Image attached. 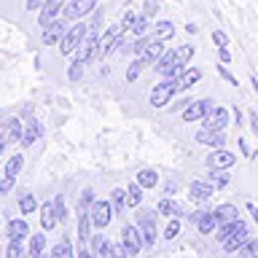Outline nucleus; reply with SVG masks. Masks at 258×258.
Instances as JSON below:
<instances>
[{"instance_id":"45","label":"nucleus","mask_w":258,"mask_h":258,"mask_svg":"<svg viewBox=\"0 0 258 258\" xmlns=\"http://www.w3.org/2000/svg\"><path fill=\"white\" fill-rule=\"evenodd\" d=\"M213 43H215L218 48H226V46H229V35H226L223 30H215V32H213Z\"/></svg>"},{"instance_id":"11","label":"nucleus","mask_w":258,"mask_h":258,"mask_svg":"<svg viewBox=\"0 0 258 258\" xmlns=\"http://www.w3.org/2000/svg\"><path fill=\"white\" fill-rule=\"evenodd\" d=\"M89 213H92V223L94 226H108L110 223V218H113V205L108 199H102V202H94L92 205V210H89Z\"/></svg>"},{"instance_id":"17","label":"nucleus","mask_w":258,"mask_h":258,"mask_svg":"<svg viewBox=\"0 0 258 258\" xmlns=\"http://www.w3.org/2000/svg\"><path fill=\"white\" fill-rule=\"evenodd\" d=\"M64 35V19H54L48 27H43V43L51 46V43H59Z\"/></svg>"},{"instance_id":"39","label":"nucleus","mask_w":258,"mask_h":258,"mask_svg":"<svg viewBox=\"0 0 258 258\" xmlns=\"http://www.w3.org/2000/svg\"><path fill=\"white\" fill-rule=\"evenodd\" d=\"M210 183H213L215 188H223V185L229 183V175L221 172V169H213V172H210Z\"/></svg>"},{"instance_id":"28","label":"nucleus","mask_w":258,"mask_h":258,"mask_svg":"<svg viewBox=\"0 0 258 258\" xmlns=\"http://www.w3.org/2000/svg\"><path fill=\"white\" fill-rule=\"evenodd\" d=\"M197 229H199L202 234H213V231L218 229V218H215L213 210H207V213L202 215V221L197 223Z\"/></svg>"},{"instance_id":"34","label":"nucleus","mask_w":258,"mask_h":258,"mask_svg":"<svg viewBox=\"0 0 258 258\" xmlns=\"http://www.w3.org/2000/svg\"><path fill=\"white\" fill-rule=\"evenodd\" d=\"M172 32H175L172 22H159L156 30H153V38H156V40H167V38H172Z\"/></svg>"},{"instance_id":"54","label":"nucleus","mask_w":258,"mask_h":258,"mask_svg":"<svg viewBox=\"0 0 258 258\" xmlns=\"http://www.w3.org/2000/svg\"><path fill=\"white\" fill-rule=\"evenodd\" d=\"M250 129H253V135H258V113H250Z\"/></svg>"},{"instance_id":"61","label":"nucleus","mask_w":258,"mask_h":258,"mask_svg":"<svg viewBox=\"0 0 258 258\" xmlns=\"http://www.w3.org/2000/svg\"><path fill=\"white\" fill-rule=\"evenodd\" d=\"M255 258H258V255H255Z\"/></svg>"},{"instance_id":"55","label":"nucleus","mask_w":258,"mask_h":258,"mask_svg":"<svg viewBox=\"0 0 258 258\" xmlns=\"http://www.w3.org/2000/svg\"><path fill=\"white\" fill-rule=\"evenodd\" d=\"M43 3H46V0H27V8H30V11H35V8H43Z\"/></svg>"},{"instance_id":"22","label":"nucleus","mask_w":258,"mask_h":258,"mask_svg":"<svg viewBox=\"0 0 258 258\" xmlns=\"http://www.w3.org/2000/svg\"><path fill=\"white\" fill-rule=\"evenodd\" d=\"M161 54H164V46H161V40L153 38L151 43L145 46V51H143V54H137V56H140L145 64H151V62H159V56H161Z\"/></svg>"},{"instance_id":"10","label":"nucleus","mask_w":258,"mask_h":258,"mask_svg":"<svg viewBox=\"0 0 258 258\" xmlns=\"http://www.w3.org/2000/svg\"><path fill=\"white\" fill-rule=\"evenodd\" d=\"M121 242H124V247H126L129 258L137 255V253H140V247H143L140 229H137V226H124V229H121Z\"/></svg>"},{"instance_id":"9","label":"nucleus","mask_w":258,"mask_h":258,"mask_svg":"<svg viewBox=\"0 0 258 258\" xmlns=\"http://www.w3.org/2000/svg\"><path fill=\"white\" fill-rule=\"evenodd\" d=\"M86 35V27L84 24H76V27H70L68 32L62 35V40H59V51L62 54H73L78 48V43H81V38Z\"/></svg>"},{"instance_id":"21","label":"nucleus","mask_w":258,"mask_h":258,"mask_svg":"<svg viewBox=\"0 0 258 258\" xmlns=\"http://www.w3.org/2000/svg\"><path fill=\"white\" fill-rule=\"evenodd\" d=\"M78 237L81 242L92 239V234H89V229H92V213H89V207H78Z\"/></svg>"},{"instance_id":"7","label":"nucleus","mask_w":258,"mask_h":258,"mask_svg":"<svg viewBox=\"0 0 258 258\" xmlns=\"http://www.w3.org/2000/svg\"><path fill=\"white\" fill-rule=\"evenodd\" d=\"M213 108H215V105L210 102V100H194V102H188L183 108L180 116H183V121H188V124H191V121H202Z\"/></svg>"},{"instance_id":"60","label":"nucleus","mask_w":258,"mask_h":258,"mask_svg":"<svg viewBox=\"0 0 258 258\" xmlns=\"http://www.w3.org/2000/svg\"><path fill=\"white\" fill-rule=\"evenodd\" d=\"M250 84H253V89H255V94H258V78H255V76H250Z\"/></svg>"},{"instance_id":"43","label":"nucleus","mask_w":258,"mask_h":258,"mask_svg":"<svg viewBox=\"0 0 258 258\" xmlns=\"http://www.w3.org/2000/svg\"><path fill=\"white\" fill-rule=\"evenodd\" d=\"M194 56V46H180L177 48V59H180V64L185 68V64H188V59Z\"/></svg>"},{"instance_id":"52","label":"nucleus","mask_w":258,"mask_h":258,"mask_svg":"<svg viewBox=\"0 0 258 258\" xmlns=\"http://www.w3.org/2000/svg\"><path fill=\"white\" fill-rule=\"evenodd\" d=\"M159 11V3H153V0H148V3H145V16H153Z\"/></svg>"},{"instance_id":"3","label":"nucleus","mask_w":258,"mask_h":258,"mask_svg":"<svg viewBox=\"0 0 258 258\" xmlns=\"http://www.w3.org/2000/svg\"><path fill=\"white\" fill-rule=\"evenodd\" d=\"M92 245H94V250H97V255H100V258H129L124 242H121V245H113V242H108L102 237V234H94Z\"/></svg>"},{"instance_id":"16","label":"nucleus","mask_w":258,"mask_h":258,"mask_svg":"<svg viewBox=\"0 0 258 258\" xmlns=\"http://www.w3.org/2000/svg\"><path fill=\"white\" fill-rule=\"evenodd\" d=\"M215 194V185L210 183V180H194L191 185H188V197L194 199V202H205V199H210Z\"/></svg>"},{"instance_id":"53","label":"nucleus","mask_w":258,"mask_h":258,"mask_svg":"<svg viewBox=\"0 0 258 258\" xmlns=\"http://www.w3.org/2000/svg\"><path fill=\"white\" fill-rule=\"evenodd\" d=\"M205 213H207V210H194V213L188 215V221H191V223H199V221H202V215H205Z\"/></svg>"},{"instance_id":"44","label":"nucleus","mask_w":258,"mask_h":258,"mask_svg":"<svg viewBox=\"0 0 258 258\" xmlns=\"http://www.w3.org/2000/svg\"><path fill=\"white\" fill-rule=\"evenodd\" d=\"M68 76H70V81H78L81 76H84V62H78V59L73 62L70 70H68Z\"/></svg>"},{"instance_id":"8","label":"nucleus","mask_w":258,"mask_h":258,"mask_svg":"<svg viewBox=\"0 0 258 258\" xmlns=\"http://www.w3.org/2000/svg\"><path fill=\"white\" fill-rule=\"evenodd\" d=\"M89 11H94V0H68L64 6V22H76L81 16H86Z\"/></svg>"},{"instance_id":"13","label":"nucleus","mask_w":258,"mask_h":258,"mask_svg":"<svg viewBox=\"0 0 258 258\" xmlns=\"http://www.w3.org/2000/svg\"><path fill=\"white\" fill-rule=\"evenodd\" d=\"M234 161H237V156H234L231 151H223V148H213V153L207 156V167L210 169H229Z\"/></svg>"},{"instance_id":"2","label":"nucleus","mask_w":258,"mask_h":258,"mask_svg":"<svg viewBox=\"0 0 258 258\" xmlns=\"http://www.w3.org/2000/svg\"><path fill=\"white\" fill-rule=\"evenodd\" d=\"M137 229H140L143 245L148 247L156 245V213L153 210H140L137 213Z\"/></svg>"},{"instance_id":"40","label":"nucleus","mask_w":258,"mask_h":258,"mask_svg":"<svg viewBox=\"0 0 258 258\" xmlns=\"http://www.w3.org/2000/svg\"><path fill=\"white\" fill-rule=\"evenodd\" d=\"M177 234H180V221H177V218H169V223H167V229H164V237L172 242Z\"/></svg>"},{"instance_id":"57","label":"nucleus","mask_w":258,"mask_h":258,"mask_svg":"<svg viewBox=\"0 0 258 258\" xmlns=\"http://www.w3.org/2000/svg\"><path fill=\"white\" fill-rule=\"evenodd\" d=\"M247 210H250V215H253V221H255V226H258V207H255V205H247Z\"/></svg>"},{"instance_id":"41","label":"nucleus","mask_w":258,"mask_h":258,"mask_svg":"<svg viewBox=\"0 0 258 258\" xmlns=\"http://www.w3.org/2000/svg\"><path fill=\"white\" fill-rule=\"evenodd\" d=\"M143 68H145V62L140 59V56H137V59L126 68V81H135L137 76H140V70H143Z\"/></svg>"},{"instance_id":"56","label":"nucleus","mask_w":258,"mask_h":258,"mask_svg":"<svg viewBox=\"0 0 258 258\" xmlns=\"http://www.w3.org/2000/svg\"><path fill=\"white\" fill-rule=\"evenodd\" d=\"M175 191H177V185H175L172 180H169V183L164 185V194H167V197H172V194H175Z\"/></svg>"},{"instance_id":"50","label":"nucleus","mask_w":258,"mask_h":258,"mask_svg":"<svg viewBox=\"0 0 258 258\" xmlns=\"http://www.w3.org/2000/svg\"><path fill=\"white\" fill-rule=\"evenodd\" d=\"M218 73H221V76H223L226 81H229V84H234V86H237V78H234V76H231V73H229V70H226V64H218Z\"/></svg>"},{"instance_id":"26","label":"nucleus","mask_w":258,"mask_h":258,"mask_svg":"<svg viewBox=\"0 0 258 258\" xmlns=\"http://www.w3.org/2000/svg\"><path fill=\"white\" fill-rule=\"evenodd\" d=\"M199 78H202V70L199 68H188V70H183L180 76H177V84H180V89H188V86L197 84Z\"/></svg>"},{"instance_id":"15","label":"nucleus","mask_w":258,"mask_h":258,"mask_svg":"<svg viewBox=\"0 0 258 258\" xmlns=\"http://www.w3.org/2000/svg\"><path fill=\"white\" fill-rule=\"evenodd\" d=\"M62 6H64V0H46L43 8H40V16H38V24H40V27H48V24L56 19V14H59Z\"/></svg>"},{"instance_id":"46","label":"nucleus","mask_w":258,"mask_h":258,"mask_svg":"<svg viewBox=\"0 0 258 258\" xmlns=\"http://www.w3.org/2000/svg\"><path fill=\"white\" fill-rule=\"evenodd\" d=\"M145 30H148V16H137L135 24H132V32H137V35H143Z\"/></svg>"},{"instance_id":"59","label":"nucleus","mask_w":258,"mask_h":258,"mask_svg":"<svg viewBox=\"0 0 258 258\" xmlns=\"http://www.w3.org/2000/svg\"><path fill=\"white\" fill-rule=\"evenodd\" d=\"M6 143H8V137H6V135H0V153L6 151Z\"/></svg>"},{"instance_id":"14","label":"nucleus","mask_w":258,"mask_h":258,"mask_svg":"<svg viewBox=\"0 0 258 258\" xmlns=\"http://www.w3.org/2000/svg\"><path fill=\"white\" fill-rule=\"evenodd\" d=\"M247 237H250V231H247V223H245V221H239L237 231H234L231 237L223 242V250H226V253H237V250H239V247L247 242Z\"/></svg>"},{"instance_id":"48","label":"nucleus","mask_w":258,"mask_h":258,"mask_svg":"<svg viewBox=\"0 0 258 258\" xmlns=\"http://www.w3.org/2000/svg\"><path fill=\"white\" fill-rule=\"evenodd\" d=\"M54 210H56V218H59V221L68 218V210H64V197H56L54 199Z\"/></svg>"},{"instance_id":"24","label":"nucleus","mask_w":258,"mask_h":258,"mask_svg":"<svg viewBox=\"0 0 258 258\" xmlns=\"http://www.w3.org/2000/svg\"><path fill=\"white\" fill-rule=\"evenodd\" d=\"M156 210H159L161 215H169V218H180V215H183V207H180V202H175L172 197L161 199Z\"/></svg>"},{"instance_id":"25","label":"nucleus","mask_w":258,"mask_h":258,"mask_svg":"<svg viewBox=\"0 0 258 258\" xmlns=\"http://www.w3.org/2000/svg\"><path fill=\"white\" fill-rule=\"evenodd\" d=\"M213 213H215V218H218V226H223V223H229V221H237L239 210L234 207V205H218Z\"/></svg>"},{"instance_id":"36","label":"nucleus","mask_w":258,"mask_h":258,"mask_svg":"<svg viewBox=\"0 0 258 258\" xmlns=\"http://www.w3.org/2000/svg\"><path fill=\"white\" fill-rule=\"evenodd\" d=\"M22 164H24L22 153H16V156H11V159H8V164H6V169H3V172H6V175H11V177H16V175H19V169H22Z\"/></svg>"},{"instance_id":"18","label":"nucleus","mask_w":258,"mask_h":258,"mask_svg":"<svg viewBox=\"0 0 258 258\" xmlns=\"http://www.w3.org/2000/svg\"><path fill=\"white\" fill-rule=\"evenodd\" d=\"M6 234H8V242H22L24 237H30V226H27V221H24V218H19V221H11V223H8Z\"/></svg>"},{"instance_id":"49","label":"nucleus","mask_w":258,"mask_h":258,"mask_svg":"<svg viewBox=\"0 0 258 258\" xmlns=\"http://www.w3.org/2000/svg\"><path fill=\"white\" fill-rule=\"evenodd\" d=\"M148 43H151V38H137L135 43H132V51H135V54H143Z\"/></svg>"},{"instance_id":"58","label":"nucleus","mask_w":258,"mask_h":258,"mask_svg":"<svg viewBox=\"0 0 258 258\" xmlns=\"http://www.w3.org/2000/svg\"><path fill=\"white\" fill-rule=\"evenodd\" d=\"M218 56H221V62H231V54L226 51V48H221V54H218Z\"/></svg>"},{"instance_id":"19","label":"nucleus","mask_w":258,"mask_h":258,"mask_svg":"<svg viewBox=\"0 0 258 258\" xmlns=\"http://www.w3.org/2000/svg\"><path fill=\"white\" fill-rule=\"evenodd\" d=\"M56 223H59V218H56L54 202H43V207H40V229H43V231H51Z\"/></svg>"},{"instance_id":"20","label":"nucleus","mask_w":258,"mask_h":258,"mask_svg":"<svg viewBox=\"0 0 258 258\" xmlns=\"http://www.w3.org/2000/svg\"><path fill=\"white\" fill-rule=\"evenodd\" d=\"M197 140L210 145V148H223V145H226L223 132H213V129H202V132H197Z\"/></svg>"},{"instance_id":"37","label":"nucleus","mask_w":258,"mask_h":258,"mask_svg":"<svg viewBox=\"0 0 258 258\" xmlns=\"http://www.w3.org/2000/svg\"><path fill=\"white\" fill-rule=\"evenodd\" d=\"M110 205H113V210H124L126 207V191L124 188H113L110 191Z\"/></svg>"},{"instance_id":"30","label":"nucleus","mask_w":258,"mask_h":258,"mask_svg":"<svg viewBox=\"0 0 258 258\" xmlns=\"http://www.w3.org/2000/svg\"><path fill=\"white\" fill-rule=\"evenodd\" d=\"M239 258H255L258 255V237H247V242L237 250Z\"/></svg>"},{"instance_id":"4","label":"nucleus","mask_w":258,"mask_h":258,"mask_svg":"<svg viewBox=\"0 0 258 258\" xmlns=\"http://www.w3.org/2000/svg\"><path fill=\"white\" fill-rule=\"evenodd\" d=\"M156 70H159V76H164V78H177L185 68L180 64V59H177V51H164L159 56Z\"/></svg>"},{"instance_id":"42","label":"nucleus","mask_w":258,"mask_h":258,"mask_svg":"<svg viewBox=\"0 0 258 258\" xmlns=\"http://www.w3.org/2000/svg\"><path fill=\"white\" fill-rule=\"evenodd\" d=\"M6 258H24V247H22V242H11L6 250Z\"/></svg>"},{"instance_id":"12","label":"nucleus","mask_w":258,"mask_h":258,"mask_svg":"<svg viewBox=\"0 0 258 258\" xmlns=\"http://www.w3.org/2000/svg\"><path fill=\"white\" fill-rule=\"evenodd\" d=\"M226 124H229V110L226 108H215L205 116V129H213V132H223Z\"/></svg>"},{"instance_id":"51","label":"nucleus","mask_w":258,"mask_h":258,"mask_svg":"<svg viewBox=\"0 0 258 258\" xmlns=\"http://www.w3.org/2000/svg\"><path fill=\"white\" fill-rule=\"evenodd\" d=\"M78 258H94V253L89 250L86 242H81V247H78Z\"/></svg>"},{"instance_id":"33","label":"nucleus","mask_w":258,"mask_h":258,"mask_svg":"<svg viewBox=\"0 0 258 258\" xmlns=\"http://www.w3.org/2000/svg\"><path fill=\"white\" fill-rule=\"evenodd\" d=\"M19 210H22L24 215L35 213V210H38V202H35V197H32V194H22V197H19Z\"/></svg>"},{"instance_id":"38","label":"nucleus","mask_w":258,"mask_h":258,"mask_svg":"<svg viewBox=\"0 0 258 258\" xmlns=\"http://www.w3.org/2000/svg\"><path fill=\"white\" fill-rule=\"evenodd\" d=\"M22 135H24V126L19 124V121H11V124H8V132H6V137L8 140H14V143H22Z\"/></svg>"},{"instance_id":"32","label":"nucleus","mask_w":258,"mask_h":258,"mask_svg":"<svg viewBox=\"0 0 258 258\" xmlns=\"http://www.w3.org/2000/svg\"><path fill=\"white\" fill-rule=\"evenodd\" d=\"M51 258H73V245H70V239L56 242L54 250H51Z\"/></svg>"},{"instance_id":"29","label":"nucleus","mask_w":258,"mask_h":258,"mask_svg":"<svg viewBox=\"0 0 258 258\" xmlns=\"http://www.w3.org/2000/svg\"><path fill=\"white\" fill-rule=\"evenodd\" d=\"M143 199V185L140 183H129L126 188V207H137Z\"/></svg>"},{"instance_id":"5","label":"nucleus","mask_w":258,"mask_h":258,"mask_svg":"<svg viewBox=\"0 0 258 258\" xmlns=\"http://www.w3.org/2000/svg\"><path fill=\"white\" fill-rule=\"evenodd\" d=\"M97 46H100V38H97V30H94V27H89V30H86V35L81 38L78 48H76V59H78V62H89V59L94 56Z\"/></svg>"},{"instance_id":"27","label":"nucleus","mask_w":258,"mask_h":258,"mask_svg":"<svg viewBox=\"0 0 258 258\" xmlns=\"http://www.w3.org/2000/svg\"><path fill=\"white\" fill-rule=\"evenodd\" d=\"M43 247H46V237H43V229H40V234L30 237V258H43Z\"/></svg>"},{"instance_id":"23","label":"nucleus","mask_w":258,"mask_h":258,"mask_svg":"<svg viewBox=\"0 0 258 258\" xmlns=\"http://www.w3.org/2000/svg\"><path fill=\"white\" fill-rule=\"evenodd\" d=\"M40 132H43V129H40V124L30 118V121H27V126H24V135H22V148H30V145L40 137Z\"/></svg>"},{"instance_id":"1","label":"nucleus","mask_w":258,"mask_h":258,"mask_svg":"<svg viewBox=\"0 0 258 258\" xmlns=\"http://www.w3.org/2000/svg\"><path fill=\"white\" fill-rule=\"evenodd\" d=\"M177 89H180L177 78H164L161 84H156L151 89V105H153V108H164L167 102H172V97H175Z\"/></svg>"},{"instance_id":"35","label":"nucleus","mask_w":258,"mask_h":258,"mask_svg":"<svg viewBox=\"0 0 258 258\" xmlns=\"http://www.w3.org/2000/svg\"><path fill=\"white\" fill-rule=\"evenodd\" d=\"M237 226H239V218H237V221H229V223H223L221 229H218V237H215V239H218V242H221V245H223V242L229 239L234 231H237Z\"/></svg>"},{"instance_id":"47","label":"nucleus","mask_w":258,"mask_h":258,"mask_svg":"<svg viewBox=\"0 0 258 258\" xmlns=\"http://www.w3.org/2000/svg\"><path fill=\"white\" fill-rule=\"evenodd\" d=\"M11 188H14V177L6 175V172H0V194H8Z\"/></svg>"},{"instance_id":"6","label":"nucleus","mask_w":258,"mask_h":258,"mask_svg":"<svg viewBox=\"0 0 258 258\" xmlns=\"http://www.w3.org/2000/svg\"><path fill=\"white\" fill-rule=\"evenodd\" d=\"M116 43H124V24H116V27H110L105 35L100 38V46H97V51H100L102 56H108L113 48H116Z\"/></svg>"},{"instance_id":"31","label":"nucleus","mask_w":258,"mask_h":258,"mask_svg":"<svg viewBox=\"0 0 258 258\" xmlns=\"http://www.w3.org/2000/svg\"><path fill=\"white\" fill-rule=\"evenodd\" d=\"M137 183H140L143 188H153V185L159 183V175L153 172V169H140V172H137Z\"/></svg>"}]
</instances>
